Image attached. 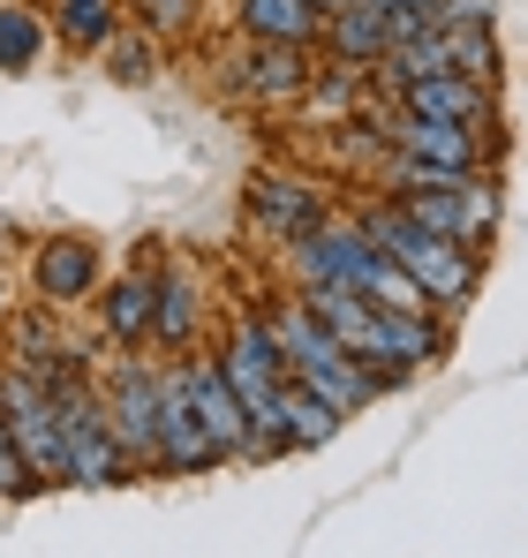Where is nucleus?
<instances>
[{
	"mask_svg": "<svg viewBox=\"0 0 528 558\" xmlns=\"http://www.w3.org/2000/svg\"><path fill=\"white\" fill-rule=\"evenodd\" d=\"M393 106L431 113V121H468V129H483V121H491V84H468V76H423V84H408Z\"/></svg>",
	"mask_w": 528,
	"mask_h": 558,
	"instance_id": "obj_16",
	"label": "nucleus"
},
{
	"mask_svg": "<svg viewBox=\"0 0 528 558\" xmlns=\"http://www.w3.org/2000/svg\"><path fill=\"white\" fill-rule=\"evenodd\" d=\"M219 438H212V423H204V408H196V392H189V371L167 363V400H159V468L152 475H204V468H219Z\"/></svg>",
	"mask_w": 528,
	"mask_h": 558,
	"instance_id": "obj_6",
	"label": "nucleus"
},
{
	"mask_svg": "<svg viewBox=\"0 0 528 558\" xmlns=\"http://www.w3.org/2000/svg\"><path fill=\"white\" fill-rule=\"evenodd\" d=\"M279 423H287V438H295V453H310V446H333L340 438V408L333 400H317L302 377H287V392H279Z\"/></svg>",
	"mask_w": 528,
	"mask_h": 558,
	"instance_id": "obj_17",
	"label": "nucleus"
},
{
	"mask_svg": "<svg viewBox=\"0 0 528 558\" xmlns=\"http://www.w3.org/2000/svg\"><path fill=\"white\" fill-rule=\"evenodd\" d=\"M385 121V144L400 151V159H423V167H445V174H483V129H468V121H431V113H408V106H393V113H377Z\"/></svg>",
	"mask_w": 528,
	"mask_h": 558,
	"instance_id": "obj_8",
	"label": "nucleus"
},
{
	"mask_svg": "<svg viewBox=\"0 0 528 558\" xmlns=\"http://www.w3.org/2000/svg\"><path fill=\"white\" fill-rule=\"evenodd\" d=\"M181 371H189V392H196V408H204V423H212L219 453H227V461H257V423H250L242 392L227 385V371H219V355H204V363L189 355Z\"/></svg>",
	"mask_w": 528,
	"mask_h": 558,
	"instance_id": "obj_9",
	"label": "nucleus"
},
{
	"mask_svg": "<svg viewBox=\"0 0 528 558\" xmlns=\"http://www.w3.org/2000/svg\"><path fill=\"white\" fill-rule=\"evenodd\" d=\"M53 31L84 53H106V38L121 31V0H61L53 8Z\"/></svg>",
	"mask_w": 528,
	"mask_h": 558,
	"instance_id": "obj_19",
	"label": "nucleus"
},
{
	"mask_svg": "<svg viewBox=\"0 0 528 558\" xmlns=\"http://www.w3.org/2000/svg\"><path fill=\"white\" fill-rule=\"evenodd\" d=\"M106 76L113 84H152L159 76V38L152 31H113L106 38Z\"/></svg>",
	"mask_w": 528,
	"mask_h": 558,
	"instance_id": "obj_20",
	"label": "nucleus"
},
{
	"mask_svg": "<svg viewBox=\"0 0 528 558\" xmlns=\"http://www.w3.org/2000/svg\"><path fill=\"white\" fill-rule=\"evenodd\" d=\"M355 219L370 227V242H385V257H393L400 272L431 294V310H468V294L483 287V250H468V242H453V234L416 227L393 196H362V204H355Z\"/></svg>",
	"mask_w": 528,
	"mask_h": 558,
	"instance_id": "obj_2",
	"label": "nucleus"
},
{
	"mask_svg": "<svg viewBox=\"0 0 528 558\" xmlns=\"http://www.w3.org/2000/svg\"><path fill=\"white\" fill-rule=\"evenodd\" d=\"M0 415H8V438H15L23 468L38 475V490L69 483V430H61V400H53L46 377L0 363Z\"/></svg>",
	"mask_w": 528,
	"mask_h": 558,
	"instance_id": "obj_4",
	"label": "nucleus"
},
{
	"mask_svg": "<svg viewBox=\"0 0 528 558\" xmlns=\"http://www.w3.org/2000/svg\"><path fill=\"white\" fill-rule=\"evenodd\" d=\"M317 46L333 61H348V69H377L393 53V23H385V8H340V15H325V38Z\"/></svg>",
	"mask_w": 528,
	"mask_h": 558,
	"instance_id": "obj_15",
	"label": "nucleus"
},
{
	"mask_svg": "<svg viewBox=\"0 0 528 558\" xmlns=\"http://www.w3.org/2000/svg\"><path fill=\"white\" fill-rule=\"evenodd\" d=\"M235 23L250 46H317L325 38L317 0H235Z\"/></svg>",
	"mask_w": 528,
	"mask_h": 558,
	"instance_id": "obj_12",
	"label": "nucleus"
},
{
	"mask_svg": "<svg viewBox=\"0 0 528 558\" xmlns=\"http://www.w3.org/2000/svg\"><path fill=\"white\" fill-rule=\"evenodd\" d=\"M98 392H106V415H113L121 453L136 461V475H152V468H159V400H167V371H159V363H136V348H121L113 363H98Z\"/></svg>",
	"mask_w": 528,
	"mask_h": 558,
	"instance_id": "obj_5",
	"label": "nucleus"
},
{
	"mask_svg": "<svg viewBox=\"0 0 528 558\" xmlns=\"http://www.w3.org/2000/svg\"><path fill=\"white\" fill-rule=\"evenodd\" d=\"M91 287H98V242H84V234H53V242L31 250V294H38L46 310L84 302Z\"/></svg>",
	"mask_w": 528,
	"mask_h": 558,
	"instance_id": "obj_10",
	"label": "nucleus"
},
{
	"mask_svg": "<svg viewBox=\"0 0 528 558\" xmlns=\"http://www.w3.org/2000/svg\"><path fill=\"white\" fill-rule=\"evenodd\" d=\"M0 257H8V219H0Z\"/></svg>",
	"mask_w": 528,
	"mask_h": 558,
	"instance_id": "obj_25",
	"label": "nucleus"
},
{
	"mask_svg": "<svg viewBox=\"0 0 528 558\" xmlns=\"http://www.w3.org/2000/svg\"><path fill=\"white\" fill-rule=\"evenodd\" d=\"M46 385H53V400H61V430H69V483H76V490L136 483V461H129L121 438H113V415H106L98 371H84L76 355H61V371L46 377Z\"/></svg>",
	"mask_w": 528,
	"mask_h": 558,
	"instance_id": "obj_3",
	"label": "nucleus"
},
{
	"mask_svg": "<svg viewBox=\"0 0 528 558\" xmlns=\"http://www.w3.org/2000/svg\"><path fill=\"white\" fill-rule=\"evenodd\" d=\"M264 317H272V332H279L287 371L302 377L317 400H333L340 415H362V408L385 392V377L370 371L355 348H340V332L310 310V294H302V287H295V294H279V302H264Z\"/></svg>",
	"mask_w": 528,
	"mask_h": 558,
	"instance_id": "obj_1",
	"label": "nucleus"
},
{
	"mask_svg": "<svg viewBox=\"0 0 528 558\" xmlns=\"http://www.w3.org/2000/svg\"><path fill=\"white\" fill-rule=\"evenodd\" d=\"M445 31H491L499 23V0H439Z\"/></svg>",
	"mask_w": 528,
	"mask_h": 558,
	"instance_id": "obj_24",
	"label": "nucleus"
},
{
	"mask_svg": "<svg viewBox=\"0 0 528 558\" xmlns=\"http://www.w3.org/2000/svg\"><path fill=\"white\" fill-rule=\"evenodd\" d=\"M439 31H445V23H439ZM445 61H453V76L499 92V38H491V31H445Z\"/></svg>",
	"mask_w": 528,
	"mask_h": 558,
	"instance_id": "obj_21",
	"label": "nucleus"
},
{
	"mask_svg": "<svg viewBox=\"0 0 528 558\" xmlns=\"http://www.w3.org/2000/svg\"><path fill=\"white\" fill-rule=\"evenodd\" d=\"M310 76H317L310 46H250L242 69H235V84H242L250 98H272V106L302 98V92H310Z\"/></svg>",
	"mask_w": 528,
	"mask_h": 558,
	"instance_id": "obj_14",
	"label": "nucleus"
},
{
	"mask_svg": "<svg viewBox=\"0 0 528 558\" xmlns=\"http://www.w3.org/2000/svg\"><path fill=\"white\" fill-rule=\"evenodd\" d=\"M152 317H159V272H121L106 279V302H98V325H106V340L113 348H144L152 340Z\"/></svg>",
	"mask_w": 528,
	"mask_h": 558,
	"instance_id": "obj_11",
	"label": "nucleus"
},
{
	"mask_svg": "<svg viewBox=\"0 0 528 558\" xmlns=\"http://www.w3.org/2000/svg\"><path fill=\"white\" fill-rule=\"evenodd\" d=\"M38 61H46V15L31 0H0V69L31 76Z\"/></svg>",
	"mask_w": 528,
	"mask_h": 558,
	"instance_id": "obj_18",
	"label": "nucleus"
},
{
	"mask_svg": "<svg viewBox=\"0 0 528 558\" xmlns=\"http://www.w3.org/2000/svg\"><path fill=\"white\" fill-rule=\"evenodd\" d=\"M196 332H204V279L175 265V272H159V317H152V348L159 355H189L196 348Z\"/></svg>",
	"mask_w": 528,
	"mask_h": 558,
	"instance_id": "obj_13",
	"label": "nucleus"
},
{
	"mask_svg": "<svg viewBox=\"0 0 528 558\" xmlns=\"http://www.w3.org/2000/svg\"><path fill=\"white\" fill-rule=\"evenodd\" d=\"M31 490H38V475L23 468L15 438H8V415H0V498H31Z\"/></svg>",
	"mask_w": 528,
	"mask_h": 558,
	"instance_id": "obj_23",
	"label": "nucleus"
},
{
	"mask_svg": "<svg viewBox=\"0 0 528 558\" xmlns=\"http://www.w3.org/2000/svg\"><path fill=\"white\" fill-rule=\"evenodd\" d=\"M325 219H333V204H325V189L310 182V174H257L250 182V227H257L264 242H279V250L310 242Z\"/></svg>",
	"mask_w": 528,
	"mask_h": 558,
	"instance_id": "obj_7",
	"label": "nucleus"
},
{
	"mask_svg": "<svg viewBox=\"0 0 528 558\" xmlns=\"http://www.w3.org/2000/svg\"><path fill=\"white\" fill-rule=\"evenodd\" d=\"M129 15H136V31H152V38H189L196 0H129Z\"/></svg>",
	"mask_w": 528,
	"mask_h": 558,
	"instance_id": "obj_22",
	"label": "nucleus"
},
{
	"mask_svg": "<svg viewBox=\"0 0 528 558\" xmlns=\"http://www.w3.org/2000/svg\"><path fill=\"white\" fill-rule=\"evenodd\" d=\"M0 317H8V294H0Z\"/></svg>",
	"mask_w": 528,
	"mask_h": 558,
	"instance_id": "obj_26",
	"label": "nucleus"
}]
</instances>
